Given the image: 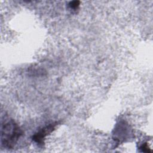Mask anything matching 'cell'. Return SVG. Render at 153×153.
<instances>
[{
  "instance_id": "2",
  "label": "cell",
  "mask_w": 153,
  "mask_h": 153,
  "mask_svg": "<svg viewBox=\"0 0 153 153\" xmlns=\"http://www.w3.org/2000/svg\"><path fill=\"white\" fill-rule=\"evenodd\" d=\"M56 126L55 124H51L38 131L33 136V140L38 144H43L44 139L47 134L51 133Z\"/></svg>"
},
{
  "instance_id": "3",
  "label": "cell",
  "mask_w": 153,
  "mask_h": 153,
  "mask_svg": "<svg viewBox=\"0 0 153 153\" xmlns=\"http://www.w3.org/2000/svg\"><path fill=\"white\" fill-rule=\"evenodd\" d=\"M69 5V7H70L71 8L75 9V8H78V6L79 5V1H71V2H70Z\"/></svg>"
},
{
  "instance_id": "4",
  "label": "cell",
  "mask_w": 153,
  "mask_h": 153,
  "mask_svg": "<svg viewBox=\"0 0 153 153\" xmlns=\"http://www.w3.org/2000/svg\"><path fill=\"white\" fill-rule=\"evenodd\" d=\"M140 148L142 149V151L143 152H148V151H149V149H148V146H147L146 144L142 145Z\"/></svg>"
},
{
  "instance_id": "1",
  "label": "cell",
  "mask_w": 153,
  "mask_h": 153,
  "mask_svg": "<svg viewBox=\"0 0 153 153\" xmlns=\"http://www.w3.org/2000/svg\"><path fill=\"white\" fill-rule=\"evenodd\" d=\"M22 133V130L13 120L5 121L1 126L2 145L7 149L13 148Z\"/></svg>"
}]
</instances>
